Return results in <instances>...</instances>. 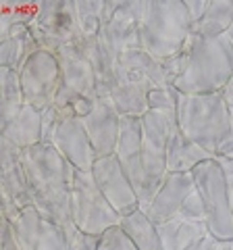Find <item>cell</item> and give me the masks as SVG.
<instances>
[{"mask_svg":"<svg viewBox=\"0 0 233 250\" xmlns=\"http://www.w3.org/2000/svg\"><path fill=\"white\" fill-rule=\"evenodd\" d=\"M29 196L44 219L63 225L71 219L75 167L52 144H38L21 152Z\"/></svg>","mask_w":233,"mask_h":250,"instance_id":"1","label":"cell"},{"mask_svg":"<svg viewBox=\"0 0 233 250\" xmlns=\"http://www.w3.org/2000/svg\"><path fill=\"white\" fill-rule=\"evenodd\" d=\"M183 48L188 52V62L175 88L188 96L223 92L233 75V46L229 38L190 36Z\"/></svg>","mask_w":233,"mask_h":250,"instance_id":"2","label":"cell"},{"mask_svg":"<svg viewBox=\"0 0 233 250\" xmlns=\"http://www.w3.org/2000/svg\"><path fill=\"white\" fill-rule=\"evenodd\" d=\"M192 36V21L183 0H144L139 19V48L165 61L181 52Z\"/></svg>","mask_w":233,"mask_h":250,"instance_id":"3","label":"cell"},{"mask_svg":"<svg viewBox=\"0 0 233 250\" xmlns=\"http://www.w3.org/2000/svg\"><path fill=\"white\" fill-rule=\"evenodd\" d=\"M179 131L211 154H216L219 146L229 134V104L223 92L216 94H181L177 108Z\"/></svg>","mask_w":233,"mask_h":250,"instance_id":"4","label":"cell"},{"mask_svg":"<svg viewBox=\"0 0 233 250\" xmlns=\"http://www.w3.org/2000/svg\"><path fill=\"white\" fill-rule=\"evenodd\" d=\"M142 121V163H144V188L139 194V208L150 207L154 194L158 192L167 177V146L175 131L179 129L175 113L148 111Z\"/></svg>","mask_w":233,"mask_h":250,"instance_id":"5","label":"cell"},{"mask_svg":"<svg viewBox=\"0 0 233 250\" xmlns=\"http://www.w3.org/2000/svg\"><path fill=\"white\" fill-rule=\"evenodd\" d=\"M196 192L206 208V228L213 238L233 240V198L214 159L204 161L192 171Z\"/></svg>","mask_w":233,"mask_h":250,"instance_id":"6","label":"cell"},{"mask_svg":"<svg viewBox=\"0 0 233 250\" xmlns=\"http://www.w3.org/2000/svg\"><path fill=\"white\" fill-rule=\"evenodd\" d=\"M71 219L77 228L98 238L121 221V215L113 208V205L104 198V194L96 186L92 171H75Z\"/></svg>","mask_w":233,"mask_h":250,"instance_id":"7","label":"cell"},{"mask_svg":"<svg viewBox=\"0 0 233 250\" xmlns=\"http://www.w3.org/2000/svg\"><path fill=\"white\" fill-rule=\"evenodd\" d=\"M32 34L40 50L58 52L83 38L77 23L75 0H44L32 23Z\"/></svg>","mask_w":233,"mask_h":250,"instance_id":"8","label":"cell"},{"mask_svg":"<svg viewBox=\"0 0 233 250\" xmlns=\"http://www.w3.org/2000/svg\"><path fill=\"white\" fill-rule=\"evenodd\" d=\"M19 77L25 94V104L44 111L52 104L60 88V65L57 54L50 50H38L19 71Z\"/></svg>","mask_w":233,"mask_h":250,"instance_id":"9","label":"cell"},{"mask_svg":"<svg viewBox=\"0 0 233 250\" xmlns=\"http://www.w3.org/2000/svg\"><path fill=\"white\" fill-rule=\"evenodd\" d=\"M92 175H94V182L100 188V192L104 194V198L111 202L113 208L121 217L139 208V200L134 190V184L123 171L121 163L116 161L115 154L100 156L94 163V167H92Z\"/></svg>","mask_w":233,"mask_h":250,"instance_id":"10","label":"cell"},{"mask_svg":"<svg viewBox=\"0 0 233 250\" xmlns=\"http://www.w3.org/2000/svg\"><path fill=\"white\" fill-rule=\"evenodd\" d=\"M144 11V0H123L113 19L98 31L116 57L123 50L139 48V19Z\"/></svg>","mask_w":233,"mask_h":250,"instance_id":"11","label":"cell"},{"mask_svg":"<svg viewBox=\"0 0 233 250\" xmlns=\"http://www.w3.org/2000/svg\"><path fill=\"white\" fill-rule=\"evenodd\" d=\"M52 146L71 163L77 171H92L98 154L90 142V136L79 117H69L58 125Z\"/></svg>","mask_w":233,"mask_h":250,"instance_id":"12","label":"cell"},{"mask_svg":"<svg viewBox=\"0 0 233 250\" xmlns=\"http://www.w3.org/2000/svg\"><path fill=\"white\" fill-rule=\"evenodd\" d=\"M21 148L0 136V194L11 198L21 210L32 207L25 167L21 161Z\"/></svg>","mask_w":233,"mask_h":250,"instance_id":"13","label":"cell"},{"mask_svg":"<svg viewBox=\"0 0 233 250\" xmlns=\"http://www.w3.org/2000/svg\"><path fill=\"white\" fill-rule=\"evenodd\" d=\"M81 121L98 159L100 156L115 154L116 142H119V131H121V115L115 111L113 103L96 98L92 111L85 117H81Z\"/></svg>","mask_w":233,"mask_h":250,"instance_id":"14","label":"cell"},{"mask_svg":"<svg viewBox=\"0 0 233 250\" xmlns=\"http://www.w3.org/2000/svg\"><path fill=\"white\" fill-rule=\"evenodd\" d=\"M60 65V88L77 94V96L96 100V75L92 69L88 57L77 44L65 46L58 52H54Z\"/></svg>","mask_w":233,"mask_h":250,"instance_id":"15","label":"cell"},{"mask_svg":"<svg viewBox=\"0 0 233 250\" xmlns=\"http://www.w3.org/2000/svg\"><path fill=\"white\" fill-rule=\"evenodd\" d=\"M115 156L121 163L127 177L131 179L139 200V194H142V188H144L142 121H139V117H121V131H119V142H116Z\"/></svg>","mask_w":233,"mask_h":250,"instance_id":"16","label":"cell"},{"mask_svg":"<svg viewBox=\"0 0 233 250\" xmlns=\"http://www.w3.org/2000/svg\"><path fill=\"white\" fill-rule=\"evenodd\" d=\"M196 190V182H194V173H167L165 182L154 194L150 207L146 208L154 223H165L169 219L179 215L183 200Z\"/></svg>","mask_w":233,"mask_h":250,"instance_id":"17","label":"cell"},{"mask_svg":"<svg viewBox=\"0 0 233 250\" xmlns=\"http://www.w3.org/2000/svg\"><path fill=\"white\" fill-rule=\"evenodd\" d=\"M150 83L139 80L127 69L116 65V75H115V85L111 92V103L115 111L121 117H144L150 111L148 108V94H150Z\"/></svg>","mask_w":233,"mask_h":250,"instance_id":"18","label":"cell"},{"mask_svg":"<svg viewBox=\"0 0 233 250\" xmlns=\"http://www.w3.org/2000/svg\"><path fill=\"white\" fill-rule=\"evenodd\" d=\"M162 250H188L208 236L206 223H194L183 217H173L156 225Z\"/></svg>","mask_w":233,"mask_h":250,"instance_id":"19","label":"cell"},{"mask_svg":"<svg viewBox=\"0 0 233 250\" xmlns=\"http://www.w3.org/2000/svg\"><path fill=\"white\" fill-rule=\"evenodd\" d=\"M40 50L29 25H17L11 29L9 38L0 40V67H9L13 71H21L25 62Z\"/></svg>","mask_w":233,"mask_h":250,"instance_id":"20","label":"cell"},{"mask_svg":"<svg viewBox=\"0 0 233 250\" xmlns=\"http://www.w3.org/2000/svg\"><path fill=\"white\" fill-rule=\"evenodd\" d=\"M214 154L204 150L190 138H185L179 129L171 138L167 146V171L169 173H192L200 163L211 161Z\"/></svg>","mask_w":233,"mask_h":250,"instance_id":"21","label":"cell"},{"mask_svg":"<svg viewBox=\"0 0 233 250\" xmlns=\"http://www.w3.org/2000/svg\"><path fill=\"white\" fill-rule=\"evenodd\" d=\"M0 136L19 146L21 150L42 144V111L25 104L4 129H0Z\"/></svg>","mask_w":233,"mask_h":250,"instance_id":"22","label":"cell"},{"mask_svg":"<svg viewBox=\"0 0 233 250\" xmlns=\"http://www.w3.org/2000/svg\"><path fill=\"white\" fill-rule=\"evenodd\" d=\"M119 65L127 69L129 73H134L136 77H139V80H144L146 83H150L152 90L169 85L165 80V71H162V62L142 48L123 50L119 57Z\"/></svg>","mask_w":233,"mask_h":250,"instance_id":"23","label":"cell"},{"mask_svg":"<svg viewBox=\"0 0 233 250\" xmlns=\"http://www.w3.org/2000/svg\"><path fill=\"white\" fill-rule=\"evenodd\" d=\"M25 106L21 77L9 67H0V129H4Z\"/></svg>","mask_w":233,"mask_h":250,"instance_id":"24","label":"cell"},{"mask_svg":"<svg viewBox=\"0 0 233 250\" xmlns=\"http://www.w3.org/2000/svg\"><path fill=\"white\" fill-rule=\"evenodd\" d=\"M119 225H121V229L134 240V244L139 250H162L156 223L146 215V210L136 208V210H131V213L123 215Z\"/></svg>","mask_w":233,"mask_h":250,"instance_id":"25","label":"cell"},{"mask_svg":"<svg viewBox=\"0 0 233 250\" xmlns=\"http://www.w3.org/2000/svg\"><path fill=\"white\" fill-rule=\"evenodd\" d=\"M231 23H233V0H211L204 17L192 27V36L198 38L227 36Z\"/></svg>","mask_w":233,"mask_h":250,"instance_id":"26","label":"cell"},{"mask_svg":"<svg viewBox=\"0 0 233 250\" xmlns=\"http://www.w3.org/2000/svg\"><path fill=\"white\" fill-rule=\"evenodd\" d=\"M42 221L44 217L34 205L21 210L17 221L13 223L15 236H17L21 250H38V242H40V233H42Z\"/></svg>","mask_w":233,"mask_h":250,"instance_id":"27","label":"cell"},{"mask_svg":"<svg viewBox=\"0 0 233 250\" xmlns=\"http://www.w3.org/2000/svg\"><path fill=\"white\" fill-rule=\"evenodd\" d=\"M40 2H6L0 11V40L9 38L11 29L17 25H29L36 21Z\"/></svg>","mask_w":233,"mask_h":250,"instance_id":"28","label":"cell"},{"mask_svg":"<svg viewBox=\"0 0 233 250\" xmlns=\"http://www.w3.org/2000/svg\"><path fill=\"white\" fill-rule=\"evenodd\" d=\"M77 23L83 38H94L102 29V13L104 0H75Z\"/></svg>","mask_w":233,"mask_h":250,"instance_id":"29","label":"cell"},{"mask_svg":"<svg viewBox=\"0 0 233 250\" xmlns=\"http://www.w3.org/2000/svg\"><path fill=\"white\" fill-rule=\"evenodd\" d=\"M179 100H181V92L175 85H162V88H154L148 94V108L150 111H167V113H175L179 108Z\"/></svg>","mask_w":233,"mask_h":250,"instance_id":"30","label":"cell"},{"mask_svg":"<svg viewBox=\"0 0 233 250\" xmlns=\"http://www.w3.org/2000/svg\"><path fill=\"white\" fill-rule=\"evenodd\" d=\"M65 240H67V250H98V236L85 233L81 228H77L73 219L63 223Z\"/></svg>","mask_w":233,"mask_h":250,"instance_id":"31","label":"cell"},{"mask_svg":"<svg viewBox=\"0 0 233 250\" xmlns=\"http://www.w3.org/2000/svg\"><path fill=\"white\" fill-rule=\"evenodd\" d=\"M38 250H67V240H65L63 225L44 219L40 242H38Z\"/></svg>","mask_w":233,"mask_h":250,"instance_id":"32","label":"cell"},{"mask_svg":"<svg viewBox=\"0 0 233 250\" xmlns=\"http://www.w3.org/2000/svg\"><path fill=\"white\" fill-rule=\"evenodd\" d=\"M98 250H139L134 240H131L125 231L121 229V225L106 229L98 240Z\"/></svg>","mask_w":233,"mask_h":250,"instance_id":"33","label":"cell"},{"mask_svg":"<svg viewBox=\"0 0 233 250\" xmlns=\"http://www.w3.org/2000/svg\"><path fill=\"white\" fill-rule=\"evenodd\" d=\"M65 119H69V117H65L63 111L57 108L54 104L44 108V111H42V144H52L58 125L63 123Z\"/></svg>","mask_w":233,"mask_h":250,"instance_id":"34","label":"cell"},{"mask_svg":"<svg viewBox=\"0 0 233 250\" xmlns=\"http://www.w3.org/2000/svg\"><path fill=\"white\" fill-rule=\"evenodd\" d=\"M179 217L188 219V221L194 223H206V208H204V202H202L200 194L194 190L188 198L183 200L181 210H179Z\"/></svg>","mask_w":233,"mask_h":250,"instance_id":"35","label":"cell"},{"mask_svg":"<svg viewBox=\"0 0 233 250\" xmlns=\"http://www.w3.org/2000/svg\"><path fill=\"white\" fill-rule=\"evenodd\" d=\"M162 62V71H165V80L169 85H175L177 82L181 80V75L185 71V62H188V52H185V48L181 52L173 54V57H169Z\"/></svg>","mask_w":233,"mask_h":250,"instance_id":"36","label":"cell"},{"mask_svg":"<svg viewBox=\"0 0 233 250\" xmlns=\"http://www.w3.org/2000/svg\"><path fill=\"white\" fill-rule=\"evenodd\" d=\"M213 159H214L216 165H219L221 175H223L225 184H227V190H229L231 198H233V159L231 156H221V154H214Z\"/></svg>","mask_w":233,"mask_h":250,"instance_id":"37","label":"cell"},{"mask_svg":"<svg viewBox=\"0 0 233 250\" xmlns=\"http://www.w3.org/2000/svg\"><path fill=\"white\" fill-rule=\"evenodd\" d=\"M185 9H188V15H190V21H192V27L204 17V13L211 4V0H183Z\"/></svg>","mask_w":233,"mask_h":250,"instance_id":"38","label":"cell"},{"mask_svg":"<svg viewBox=\"0 0 233 250\" xmlns=\"http://www.w3.org/2000/svg\"><path fill=\"white\" fill-rule=\"evenodd\" d=\"M2 250H21L17 236H15V229H13V223L9 219L2 217Z\"/></svg>","mask_w":233,"mask_h":250,"instance_id":"39","label":"cell"},{"mask_svg":"<svg viewBox=\"0 0 233 250\" xmlns=\"http://www.w3.org/2000/svg\"><path fill=\"white\" fill-rule=\"evenodd\" d=\"M216 154L231 156L233 159V106H229V134H227V138H225V142L219 146Z\"/></svg>","mask_w":233,"mask_h":250,"instance_id":"40","label":"cell"},{"mask_svg":"<svg viewBox=\"0 0 233 250\" xmlns=\"http://www.w3.org/2000/svg\"><path fill=\"white\" fill-rule=\"evenodd\" d=\"M223 96H225V100H227V104L233 106V75H231V80L227 82V85H225Z\"/></svg>","mask_w":233,"mask_h":250,"instance_id":"41","label":"cell"},{"mask_svg":"<svg viewBox=\"0 0 233 250\" xmlns=\"http://www.w3.org/2000/svg\"><path fill=\"white\" fill-rule=\"evenodd\" d=\"M188 250H211V246H208V240L204 238L202 242H198V244H194L192 248H188Z\"/></svg>","mask_w":233,"mask_h":250,"instance_id":"42","label":"cell"},{"mask_svg":"<svg viewBox=\"0 0 233 250\" xmlns=\"http://www.w3.org/2000/svg\"><path fill=\"white\" fill-rule=\"evenodd\" d=\"M227 38H229V42H231V46H233V23H231V27H229V31H227Z\"/></svg>","mask_w":233,"mask_h":250,"instance_id":"43","label":"cell"}]
</instances>
